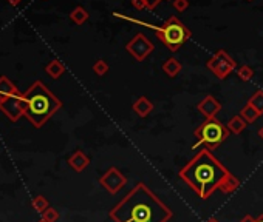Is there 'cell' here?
I'll list each match as a JSON object with an SVG mask.
<instances>
[{"label": "cell", "mask_w": 263, "mask_h": 222, "mask_svg": "<svg viewBox=\"0 0 263 222\" xmlns=\"http://www.w3.org/2000/svg\"><path fill=\"white\" fill-rule=\"evenodd\" d=\"M239 187H240V179L235 177L232 173H229L225 181L222 182V185H220L218 190L222 193H225V194H231V193H234L237 189H239Z\"/></svg>", "instance_id": "obj_14"}, {"label": "cell", "mask_w": 263, "mask_h": 222, "mask_svg": "<svg viewBox=\"0 0 263 222\" xmlns=\"http://www.w3.org/2000/svg\"><path fill=\"white\" fill-rule=\"evenodd\" d=\"M133 111L138 117H147L152 111H154V104L147 99L146 96H140L137 100L133 102Z\"/></svg>", "instance_id": "obj_12"}, {"label": "cell", "mask_w": 263, "mask_h": 222, "mask_svg": "<svg viewBox=\"0 0 263 222\" xmlns=\"http://www.w3.org/2000/svg\"><path fill=\"white\" fill-rule=\"evenodd\" d=\"M132 5L137 8V10H149V5L146 0H132Z\"/></svg>", "instance_id": "obj_26"}, {"label": "cell", "mask_w": 263, "mask_h": 222, "mask_svg": "<svg viewBox=\"0 0 263 222\" xmlns=\"http://www.w3.org/2000/svg\"><path fill=\"white\" fill-rule=\"evenodd\" d=\"M70 19L71 22H74L76 25H82L88 20V13L86 11V8L82 6H76L74 10L70 13Z\"/></svg>", "instance_id": "obj_19"}, {"label": "cell", "mask_w": 263, "mask_h": 222, "mask_svg": "<svg viewBox=\"0 0 263 222\" xmlns=\"http://www.w3.org/2000/svg\"><path fill=\"white\" fill-rule=\"evenodd\" d=\"M147 5H149V10H154V8L161 2V0H146Z\"/></svg>", "instance_id": "obj_27"}, {"label": "cell", "mask_w": 263, "mask_h": 222, "mask_svg": "<svg viewBox=\"0 0 263 222\" xmlns=\"http://www.w3.org/2000/svg\"><path fill=\"white\" fill-rule=\"evenodd\" d=\"M246 121L245 119L240 116V114H237V116H234V117H231L229 119V122L226 124V127H228V130L231 131L232 134H240L245 128H246Z\"/></svg>", "instance_id": "obj_16"}, {"label": "cell", "mask_w": 263, "mask_h": 222, "mask_svg": "<svg viewBox=\"0 0 263 222\" xmlns=\"http://www.w3.org/2000/svg\"><path fill=\"white\" fill-rule=\"evenodd\" d=\"M157 37L169 48V51L176 53L186 42L191 39V31L184 27V23L178 19V17L172 16L161 25V27L155 28Z\"/></svg>", "instance_id": "obj_4"}, {"label": "cell", "mask_w": 263, "mask_h": 222, "mask_svg": "<svg viewBox=\"0 0 263 222\" xmlns=\"http://www.w3.org/2000/svg\"><path fill=\"white\" fill-rule=\"evenodd\" d=\"M248 104L256 108V110L259 111V114L262 116V114H263V91H262V90H257V91L251 96V99L248 100Z\"/></svg>", "instance_id": "obj_20"}, {"label": "cell", "mask_w": 263, "mask_h": 222, "mask_svg": "<svg viewBox=\"0 0 263 222\" xmlns=\"http://www.w3.org/2000/svg\"><path fill=\"white\" fill-rule=\"evenodd\" d=\"M20 93L18 90V87L8 79L5 76L0 78V100L6 99V97H11V96H19Z\"/></svg>", "instance_id": "obj_13"}, {"label": "cell", "mask_w": 263, "mask_h": 222, "mask_svg": "<svg viewBox=\"0 0 263 222\" xmlns=\"http://www.w3.org/2000/svg\"><path fill=\"white\" fill-rule=\"evenodd\" d=\"M40 222H44V221H40Z\"/></svg>", "instance_id": "obj_34"}, {"label": "cell", "mask_w": 263, "mask_h": 222, "mask_svg": "<svg viewBox=\"0 0 263 222\" xmlns=\"http://www.w3.org/2000/svg\"><path fill=\"white\" fill-rule=\"evenodd\" d=\"M93 71L98 76H105L108 73V63L103 61V59H99V61H96L95 65H93Z\"/></svg>", "instance_id": "obj_23"}, {"label": "cell", "mask_w": 263, "mask_h": 222, "mask_svg": "<svg viewBox=\"0 0 263 222\" xmlns=\"http://www.w3.org/2000/svg\"><path fill=\"white\" fill-rule=\"evenodd\" d=\"M69 165L74 170L76 173H81L90 165V159H88V156L86 155V153H82L81 150H78L69 158Z\"/></svg>", "instance_id": "obj_11"}, {"label": "cell", "mask_w": 263, "mask_h": 222, "mask_svg": "<svg viewBox=\"0 0 263 222\" xmlns=\"http://www.w3.org/2000/svg\"><path fill=\"white\" fill-rule=\"evenodd\" d=\"M228 174L229 170L212 155V151L203 148L180 170L178 177L188 184L201 199H208L220 189Z\"/></svg>", "instance_id": "obj_2"}, {"label": "cell", "mask_w": 263, "mask_h": 222, "mask_svg": "<svg viewBox=\"0 0 263 222\" xmlns=\"http://www.w3.org/2000/svg\"><path fill=\"white\" fill-rule=\"evenodd\" d=\"M254 221H256V218H252V216H249V215H246V216L242 218L240 222H254Z\"/></svg>", "instance_id": "obj_28"}, {"label": "cell", "mask_w": 263, "mask_h": 222, "mask_svg": "<svg viewBox=\"0 0 263 222\" xmlns=\"http://www.w3.org/2000/svg\"><path fill=\"white\" fill-rule=\"evenodd\" d=\"M172 6L178 13H183V11H186L189 8V0H174Z\"/></svg>", "instance_id": "obj_25"}, {"label": "cell", "mask_w": 263, "mask_h": 222, "mask_svg": "<svg viewBox=\"0 0 263 222\" xmlns=\"http://www.w3.org/2000/svg\"><path fill=\"white\" fill-rule=\"evenodd\" d=\"M197 108L206 119H215L217 114L222 111V104H220V102L214 96L208 95L205 99L200 100V104L197 105Z\"/></svg>", "instance_id": "obj_10"}, {"label": "cell", "mask_w": 263, "mask_h": 222, "mask_svg": "<svg viewBox=\"0 0 263 222\" xmlns=\"http://www.w3.org/2000/svg\"><path fill=\"white\" fill-rule=\"evenodd\" d=\"M237 76H239L243 82H248V80L252 79L254 71H252V68L249 65H242L239 70H237Z\"/></svg>", "instance_id": "obj_22"}, {"label": "cell", "mask_w": 263, "mask_h": 222, "mask_svg": "<svg viewBox=\"0 0 263 222\" xmlns=\"http://www.w3.org/2000/svg\"><path fill=\"white\" fill-rule=\"evenodd\" d=\"M45 73L50 76L52 79H59L61 76L65 73V66L62 62L59 61H52L47 66H45Z\"/></svg>", "instance_id": "obj_17"}, {"label": "cell", "mask_w": 263, "mask_h": 222, "mask_svg": "<svg viewBox=\"0 0 263 222\" xmlns=\"http://www.w3.org/2000/svg\"><path fill=\"white\" fill-rule=\"evenodd\" d=\"M8 2H10V5H13V6H18L22 0H8Z\"/></svg>", "instance_id": "obj_29"}, {"label": "cell", "mask_w": 263, "mask_h": 222, "mask_svg": "<svg viewBox=\"0 0 263 222\" xmlns=\"http://www.w3.org/2000/svg\"><path fill=\"white\" fill-rule=\"evenodd\" d=\"M99 184L103 185L110 194H116L118 191H121L125 187L127 177L124 176V173L121 172L120 168L112 167L99 177Z\"/></svg>", "instance_id": "obj_9"}, {"label": "cell", "mask_w": 263, "mask_h": 222, "mask_svg": "<svg viewBox=\"0 0 263 222\" xmlns=\"http://www.w3.org/2000/svg\"><path fill=\"white\" fill-rule=\"evenodd\" d=\"M254 222H263V215H260L259 218H256V221H254Z\"/></svg>", "instance_id": "obj_31"}, {"label": "cell", "mask_w": 263, "mask_h": 222, "mask_svg": "<svg viewBox=\"0 0 263 222\" xmlns=\"http://www.w3.org/2000/svg\"><path fill=\"white\" fill-rule=\"evenodd\" d=\"M113 222H169L171 207L161 201L144 182H138L108 213Z\"/></svg>", "instance_id": "obj_1"}, {"label": "cell", "mask_w": 263, "mask_h": 222, "mask_svg": "<svg viewBox=\"0 0 263 222\" xmlns=\"http://www.w3.org/2000/svg\"><path fill=\"white\" fill-rule=\"evenodd\" d=\"M125 49L129 51V53L135 59H137L138 62H142L147 56L152 54V51L155 49V47H154V44H152V42L146 36H144L142 32H138L132 40L127 42Z\"/></svg>", "instance_id": "obj_8"}, {"label": "cell", "mask_w": 263, "mask_h": 222, "mask_svg": "<svg viewBox=\"0 0 263 222\" xmlns=\"http://www.w3.org/2000/svg\"><path fill=\"white\" fill-rule=\"evenodd\" d=\"M206 66L217 79L225 80L228 76L237 68V63L225 49H218L217 53L206 62Z\"/></svg>", "instance_id": "obj_6"}, {"label": "cell", "mask_w": 263, "mask_h": 222, "mask_svg": "<svg viewBox=\"0 0 263 222\" xmlns=\"http://www.w3.org/2000/svg\"><path fill=\"white\" fill-rule=\"evenodd\" d=\"M181 68H183L181 62L175 57H169L163 63V71L169 76V78H176V76L180 74Z\"/></svg>", "instance_id": "obj_15"}, {"label": "cell", "mask_w": 263, "mask_h": 222, "mask_svg": "<svg viewBox=\"0 0 263 222\" xmlns=\"http://www.w3.org/2000/svg\"><path fill=\"white\" fill-rule=\"evenodd\" d=\"M248 2H252V0H248Z\"/></svg>", "instance_id": "obj_33"}, {"label": "cell", "mask_w": 263, "mask_h": 222, "mask_svg": "<svg viewBox=\"0 0 263 222\" xmlns=\"http://www.w3.org/2000/svg\"><path fill=\"white\" fill-rule=\"evenodd\" d=\"M25 110H27V100H25L23 95L0 100V111L13 122H18L20 116H25Z\"/></svg>", "instance_id": "obj_7"}, {"label": "cell", "mask_w": 263, "mask_h": 222, "mask_svg": "<svg viewBox=\"0 0 263 222\" xmlns=\"http://www.w3.org/2000/svg\"><path fill=\"white\" fill-rule=\"evenodd\" d=\"M206 222H220L218 219H215V218H210V219H208Z\"/></svg>", "instance_id": "obj_32"}, {"label": "cell", "mask_w": 263, "mask_h": 222, "mask_svg": "<svg viewBox=\"0 0 263 222\" xmlns=\"http://www.w3.org/2000/svg\"><path fill=\"white\" fill-rule=\"evenodd\" d=\"M27 100L25 116L33 124V127L40 128L50 117L56 114L62 108V102L59 100L40 80H36L23 93Z\"/></svg>", "instance_id": "obj_3"}, {"label": "cell", "mask_w": 263, "mask_h": 222, "mask_svg": "<svg viewBox=\"0 0 263 222\" xmlns=\"http://www.w3.org/2000/svg\"><path fill=\"white\" fill-rule=\"evenodd\" d=\"M57 219H59V213L56 208L50 207L42 213V221L44 222H57Z\"/></svg>", "instance_id": "obj_24"}, {"label": "cell", "mask_w": 263, "mask_h": 222, "mask_svg": "<svg viewBox=\"0 0 263 222\" xmlns=\"http://www.w3.org/2000/svg\"><path fill=\"white\" fill-rule=\"evenodd\" d=\"M229 134H231V131L228 130V127L220 122L217 117L206 119V121L195 130L197 142H195L193 148H197L198 145H206L208 150L214 151L229 138Z\"/></svg>", "instance_id": "obj_5"}, {"label": "cell", "mask_w": 263, "mask_h": 222, "mask_svg": "<svg viewBox=\"0 0 263 222\" xmlns=\"http://www.w3.org/2000/svg\"><path fill=\"white\" fill-rule=\"evenodd\" d=\"M31 206H33V208H35L37 213H44L47 208H50V204H48V201L44 198V196H36L35 199H33V202H31Z\"/></svg>", "instance_id": "obj_21"}, {"label": "cell", "mask_w": 263, "mask_h": 222, "mask_svg": "<svg viewBox=\"0 0 263 222\" xmlns=\"http://www.w3.org/2000/svg\"><path fill=\"white\" fill-rule=\"evenodd\" d=\"M240 116L246 121V124H252V122H256L257 121V117L260 116L259 114V111L254 108L252 105L249 104H246L242 110H240Z\"/></svg>", "instance_id": "obj_18"}, {"label": "cell", "mask_w": 263, "mask_h": 222, "mask_svg": "<svg viewBox=\"0 0 263 222\" xmlns=\"http://www.w3.org/2000/svg\"><path fill=\"white\" fill-rule=\"evenodd\" d=\"M259 136H260V139L263 141V127H262L260 130H259Z\"/></svg>", "instance_id": "obj_30"}]
</instances>
